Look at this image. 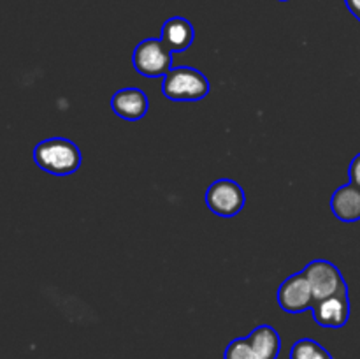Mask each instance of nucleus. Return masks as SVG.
<instances>
[{
  "mask_svg": "<svg viewBox=\"0 0 360 359\" xmlns=\"http://www.w3.org/2000/svg\"><path fill=\"white\" fill-rule=\"evenodd\" d=\"M34 162L39 169L49 175L67 176L79 169L83 157L72 141L65 137H49L35 144Z\"/></svg>",
  "mask_w": 360,
  "mask_h": 359,
  "instance_id": "obj_1",
  "label": "nucleus"
},
{
  "mask_svg": "<svg viewBox=\"0 0 360 359\" xmlns=\"http://www.w3.org/2000/svg\"><path fill=\"white\" fill-rule=\"evenodd\" d=\"M210 90V80L188 65L172 67L162 81V94L169 101H202Z\"/></svg>",
  "mask_w": 360,
  "mask_h": 359,
  "instance_id": "obj_2",
  "label": "nucleus"
},
{
  "mask_svg": "<svg viewBox=\"0 0 360 359\" xmlns=\"http://www.w3.org/2000/svg\"><path fill=\"white\" fill-rule=\"evenodd\" d=\"M134 69L146 77H164L172 69V51L162 39L148 37L132 53Z\"/></svg>",
  "mask_w": 360,
  "mask_h": 359,
  "instance_id": "obj_3",
  "label": "nucleus"
},
{
  "mask_svg": "<svg viewBox=\"0 0 360 359\" xmlns=\"http://www.w3.org/2000/svg\"><path fill=\"white\" fill-rule=\"evenodd\" d=\"M311 285L315 301L330 298V296L348 292V285L345 282L343 273L338 270L336 264L326 259H315L302 270Z\"/></svg>",
  "mask_w": 360,
  "mask_h": 359,
  "instance_id": "obj_4",
  "label": "nucleus"
},
{
  "mask_svg": "<svg viewBox=\"0 0 360 359\" xmlns=\"http://www.w3.org/2000/svg\"><path fill=\"white\" fill-rule=\"evenodd\" d=\"M206 204L218 217H234L245 208L246 194L234 180L220 178L207 187Z\"/></svg>",
  "mask_w": 360,
  "mask_h": 359,
  "instance_id": "obj_5",
  "label": "nucleus"
},
{
  "mask_svg": "<svg viewBox=\"0 0 360 359\" xmlns=\"http://www.w3.org/2000/svg\"><path fill=\"white\" fill-rule=\"evenodd\" d=\"M276 299L281 310L288 313L306 312V310H311L313 305H315L311 285H309L308 278L302 271L290 275V277L281 282L276 292Z\"/></svg>",
  "mask_w": 360,
  "mask_h": 359,
  "instance_id": "obj_6",
  "label": "nucleus"
},
{
  "mask_svg": "<svg viewBox=\"0 0 360 359\" xmlns=\"http://www.w3.org/2000/svg\"><path fill=\"white\" fill-rule=\"evenodd\" d=\"M311 312L313 319H315L319 326L340 329L350 319V298H348V292H341V294L315 301Z\"/></svg>",
  "mask_w": 360,
  "mask_h": 359,
  "instance_id": "obj_7",
  "label": "nucleus"
},
{
  "mask_svg": "<svg viewBox=\"0 0 360 359\" xmlns=\"http://www.w3.org/2000/svg\"><path fill=\"white\" fill-rule=\"evenodd\" d=\"M111 108L120 118L129 120V122H137L144 118L150 109V101L144 90L136 87L122 88L111 97Z\"/></svg>",
  "mask_w": 360,
  "mask_h": 359,
  "instance_id": "obj_8",
  "label": "nucleus"
},
{
  "mask_svg": "<svg viewBox=\"0 0 360 359\" xmlns=\"http://www.w3.org/2000/svg\"><path fill=\"white\" fill-rule=\"evenodd\" d=\"M160 39L172 53L186 51L195 39V28L186 18L172 16L162 25Z\"/></svg>",
  "mask_w": 360,
  "mask_h": 359,
  "instance_id": "obj_9",
  "label": "nucleus"
},
{
  "mask_svg": "<svg viewBox=\"0 0 360 359\" xmlns=\"http://www.w3.org/2000/svg\"><path fill=\"white\" fill-rule=\"evenodd\" d=\"M330 210H333L334 217L340 218L341 222H352L360 220V189L354 183H347V185L340 187L336 192L330 197Z\"/></svg>",
  "mask_w": 360,
  "mask_h": 359,
  "instance_id": "obj_10",
  "label": "nucleus"
},
{
  "mask_svg": "<svg viewBox=\"0 0 360 359\" xmlns=\"http://www.w3.org/2000/svg\"><path fill=\"white\" fill-rule=\"evenodd\" d=\"M246 338L260 352L262 359H278L281 348V338L273 326L262 324V326L255 327Z\"/></svg>",
  "mask_w": 360,
  "mask_h": 359,
  "instance_id": "obj_11",
  "label": "nucleus"
},
{
  "mask_svg": "<svg viewBox=\"0 0 360 359\" xmlns=\"http://www.w3.org/2000/svg\"><path fill=\"white\" fill-rule=\"evenodd\" d=\"M290 359H333V355L313 338H301L292 345Z\"/></svg>",
  "mask_w": 360,
  "mask_h": 359,
  "instance_id": "obj_12",
  "label": "nucleus"
},
{
  "mask_svg": "<svg viewBox=\"0 0 360 359\" xmlns=\"http://www.w3.org/2000/svg\"><path fill=\"white\" fill-rule=\"evenodd\" d=\"M224 359H262V355L250 344L248 338H236L225 348Z\"/></svg>",
  "mask_w": 360,
  "mask_h": 359,
  "instance_id": "obj_13",
  "label": "nucleus"
},
{
  "mask_svg": "<svg viewBox=\"0 0 360 359\" xmlns=\"http://www.w3.org/2000/svg\"><path fill=\"white\" fill-rule=\"evenodd\" d=\"M348 176H350V183H354L360 189V153L352 158L350 168H348Z\"/></svg>",
  "mask_w": 360,
  "mask_h": 359,
  "instance_id": "obj_14",
  "label": "nucleus"
},
{
  "mask_svg": "<svg viewBox=\"0 0 360 359\" xmlns=\"http://www.w3.org/2000/svg\"><path fill=\"white\" fill-rule=\"evenodd\" d=\"M345 4H347L348 11L360 21V0H345Z\"/></svg>",
  "mask_w": 360,
  "mask_h": 359,
  "instance_id": "obj_15",
  "label": "nucleus"
},
{
  "mask_svg": "<svg viewBox=\"0 0 360 359\" xmlns=\"http://www.w3.org/2000/svg\"><path fill=\"white\" fill-rule=\"evenodd\" d=\"M280 2H288V0H280Z\"/></svg>",
  "mask_w": 360,
  "mask_h": 359,
  "instance_id": "obj_16",
  "label": "nucleus"
}]
</instances>
